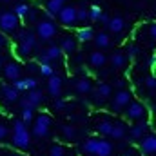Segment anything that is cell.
Wrapping results in <instances>:
<instances>
[{
	"mask_svg": "<svg viewBox=\"0 0 156 156\" xmlns=\"http://www.w3.org/2000/svg\"><path fill=\"white\" fill-rule=\"evenodd\" d=\"M18 24H20V18L13 11H4L0 15V31L2 33H7V35L15 33L16 27H18Z\"/></svg>",
	"mask_w": 156,
	"mask_h": 156,
	"instance_id": "6da1fadb",
	"label": "cell"
},
{
	"mask_svg": "<svg viewBox=\"0 0 156 156\" xmlns=\"http://www.w3.org/2000/svg\"><path fill=\"white\" fill-rule=\"evenodd\" d=\"M56 35V26L53 20H40L37 24V38L42 42H49Z\"/></svg>",
	"mask_w": 156,
	"mask_h": 156,
	"instance_id": "7a4b0ae2",
	"label": "cell"
},
{
	"mask_svg": "<svg viewBox=\"0 0 156 156\" xmlns=\"http://www.w3.org/2000/svg\"><path fill=\"white\" fill-rule=\"evenodd\" d=\"M51 123H53V120H51L49 115H45V113H42L40 116H37L35 118V125H33V133H35V136H38V138H45V136L49 134Z\"/></svg>",
	"mask_w": 156,
	"mask_h": 156,
	"instance_id": "3957f363",
	"label": "cell"
},
{
	"mask_svg": "<svg viewBox=\"0 0 156 156\" xmlns=\"http://www.w3.org/2000/svg\"><path fill=\"white\" fill-rule=\"evenodd\" d=\"M125 111H123V115L127 120H142V118L145 116V105L144 104H140V102H129L125 107H123Z\"/></svg>",
	"mask_w": 156,
	"mask_h": 156,
	"instance_id": "277c9868",
	"label": "cell"
},
{
	"mask_svg": "<svg viewBox=\"0 0 156 156\" xmlns=\"http://www.w3.org/2000/svg\"><path fill=\"white\" fill-rule=\"evenodd\" d=\"M131 100H133L131 91H127V89H120L118 93H115V98H113L111 107H113V111H122V109L131 102Z\"/></svg>",
	"mask_w": 156,
	"mask_h": 156,
	"instance_id": "5b68a950",
	"label": "cell"
},
{
	"mask_svg": "<svg viewBox=\"0 0 156 156\" xmlns=\"http://www.w3.org/2000/svg\"><path fill=\"white\" fill-rule=\"evenodd\" d=\"M56 16L60 18V22L64 26H75V22H76V7L75 5H64L58 11Z\"/></svg>",
	"mask_w": 156,
	"mask_h": 156,
	"instance_id": "8992f818",
	"label": "cell"
},
{
	"mask_svg": "<svg viewBox=\"0 0 156 156\" xmlns=\"http://www.w3.org/2000/svg\"><path fill=\"white\" fill-rule=\"evenodd\" d=\"M13 145L16 149H29V145H31V134L27 133V129L13 133Z\"/></svg>",
	"mask_w": 156,
	"mask_h": 156,
	"instance_id": "52a82bcc",
	"label": "cell"
},
{
	"mask_svg": "<svg viewBox=\"0 0 156 156\" xmlns=\"http://www.w3.org/2000/svg\"><path fill=\"white\" fill-rule=\"evenodd\" d=\"M154 149H156V138L154 134H144L140 138V151L144 153L145 156H153L154 154Z\"/></svg>",
	"mask_w": 156,
	"mask_h": 156,
	"instance_id": "ba28073f",
	"label": "cell"
},
{
	"mask_svg": "<svg viewBox=\"0 0 156 156\" xmlns=\"http://www.w3.org/2000/svg\"><path fill=\"white\" fill-rule=\"evenodd\" d=\"M113 96V87L109 83H100L94 89V102L96 104H104L105 100H109Z\"/></svg>",
	"mask_w": 156,
	"mask_h": 156,
	"instance_id": "9c48e42d",
	"label": "cell"
},
{
	"mask_svg": "<svg viewBox=\"0 0 156 156\" xmlns=\"http://www.w3.org/2000/svg\"><path fill=\"white\" fill-rule=\"evenodd\" d=\"M47 91H49V94L53 98H58L60 93H62V78L51 75L49 76V82H47Z\"/></svg>",
	"mask_w": 156,
	"mask_h": 156,
	"instance_id": "30bf717a",
	"label": "cell"
},
{
	"mask_svg": "<svg viewBox=\"0 0 156 156\" xmlns=\"http://www.w3.org/2000/svg\"><path fill=\"white\" fill-rule=\"evenodd\" d=\"M4 76L7 78V80H16V78H20V73H22V67L16 64V62H9V64H5L4 67Z\"/></svg>",
	"mask_w": 156,
	"mask_h": 156,
	"instance_id": "8fae6325",
	"label": "cell"
},
{
	"mask_svg": "<svg viewBox=\"0 0 156 156\" xmlns=\"http://www.w3.org/2000/svg\"><path fill=\"white\" fill-rule=\"evenodd\" d=\"M111 154H113V145H111V142H107V140H98L93 156H111Z\"/></svg>",
	"mask_w": 156,
	"mask_h": 156,
	"instance_id": "7c38bea8",
	"label": "cell"
},
{
	"mask_svg": "<svg viewBox=\"0 0 156 156\" xmlns=\"http://www.w3.org/2000/svg\"><path fill=\"white\" fill-rule=\"evenodd\" d=\"M20 91L18 89H15L13 85H4L2 87V98L7 102V104H15V102H18V94Z\"/></svg>",
	"mask_w": 156,
	"mask_h": 156,
	"instance_id": "4fadbf2b",
	"label": "cell"
},
{
	"mask_svg": "<svg viewBox=\"0 0 156 156\" xmlns=\"http://www.w3.org/2000/svg\"><path fill=\"white\" fill-rule=\"evenodd\" d=\"M107 27H109V31H111L113 35H118V33H122V31L125 29V20H123L122 16H113V18H109Z\"/></svg>",
	"mask_w": 156,
	"mask_h": 156,
	"instance_id": "5bb4252c",
	"label": "cell"
},
{
	"mask_svg": "<svg viewBox=\"0 0 156 156\" xmlns=\"http://www.w3.org/2000/svg\"><path fill=\"white\" fill-rule=\"evenodd\" d=\"M105 62H107V56H105L100 49H96V51H93V53L89 55V64H91L93 67H104Z\"/></svg>",
	"mask_w": 156,
	"mask_h": 156,
	"instance_id": "9a60e30c",
	"label": "cell"
},
{
	"mask_svg": "<svg viewBox=\"0 0 156 156\" xmlns=\"http://www.w3.org/2000/svg\"><path fill=\"white\" fill-rule=\"evenodd\" d=\"M66 5V0H47L45 4V9H47V15L49 18H55L58 15V11Z\"/></svg>",
	"mask_w": 156,
	"mask_h": 156,
	"instance_id": "2e32d148",
	"label": "cell"
},
{
	"mask_svg": "<svg viewBox=\"0 0 156 156\" xmlns=\"http://www.w3.org/2000/svg\"><path fill=\"white\" fill-rule=\"evenodd\" d=\"M147 129H149V123H147V122H138L136 125H133V127H131L129 134H131V138L140 140V138L145 134V131H147Z\"/></svg>",
	"mask_w": 156,
	"mask_h": 156,
	"instance_id": "e0dca14e",
	"label": "cell"
},
{
	"mask_svg": "<svg viewBox=\"0 0 156 156\" xmlns=\"http://www.w3.org/2000/svg\"><path fill=\"white\" fill-rule=\"evenodd\" d=\"M75 89H76V93H80V94L91 93V91H93L91 80H89V78H78L76 82H75Z\"/></svg>",
	"mask_w": 156,
	"mask_h": 156,
	"instance_id": "ac0fdd59",
	"label": "cell"
},
{
	"mask_svg": "<svg viewBox=\"0 0 156 156\" xmlns=\"http://www.w3.org/2000/svg\"><path fill=\"white\" fill-rule=\"evenodd\" d=\"M113 120H109V118H104V120H100L98 123H96V131L102 134V136H109L111 134V129H113Z\"/></svg>",
	"mask_w": 156,
	"mask_h": 156,
	"instance_id": "d6986e66",
	"label": "cell"
},
{
	"mask_svg": "<svg viewBox=\"0 0 156 156\" xmlns=\"http://www.w3.org/2000/svg\"><path fill=\"white\" fill-rule=\"evenodd\" d=\"M125 134H127V127H125L123 122H116V123H113V129H111V134H109V136H113L115 140H122Z\"/></svg>",
	"mask_w": 156,
	"mask_h": 156,
	"instance_id": "ffe728a7",
	"label": "cell"
},
{
	"mask_svg": "<svg viewBox=\"0 0 156 156\" xmlns=\"http://www.w3.org/2000/svg\"><path fill=\"white\" fill-rule=\"evenodd\" d=\"M93 40H94V44H96L98 49H105V47L111 45V37H109V33H98V35L93 37Z\"/></svg>",
	"mask_w": 156,
	"mask_h": 156,
	"instance_id": "44dd1931",
	"label": "cell"
},
{
	"mask_svg": "<svg viewBox=\"0 0 156 156\" xmlns=\"http://www.w3.org/2000/svg\"><path fill=\"white\" fill-rule=\"evenodd\" d=\"M27 100L37 107L38 104L44 102V94H42V91H38L37 87H35V89H27Z\"/></svg>",
	"mask_w": 156,
	"mask_h": 156,
	"instance_id": "7402d4cb",
	"label": "cell"
},
{
	"mask_svg": "<svg viewBox=\"0 0 156 156\" xmlns=\"http://www.w3.org/2000/svg\"><path fill=\"white\" fill-rule=\"evenodd\" d=\"M60 49H62V53H67V55L75 53L76 51V40L71 38V37H66L64 42H62V45H60Z\"/></svg>",
	"mask_w": 156,
	"mask_h": 156,
	"instance_id": "603a6c76",
	"label": "cell"
},
{
	"mask_svg": "<svg viewBox=\"0 0 156 156\" xmlns=\"http://www.w3.org/2000/svg\"><path fill=\"white\" fill-rule=\"evenodd\" d=\"M125 62H127V56H125L123 53H113V56H111V66H113L115 69H122V67L125 66Z\"/></svg>",
	"mask_w": 156,
	"mask_h": 156,
	"instance_id": "cb8c5ba5",
	"label": "cell"
},
{
	"mask_svg": "<svg viewBox=\"0 0 156 156\" xmlns=\"http://www.w3.org/2000/svg\"><path fill=\"white\" fill-rule=\"evenodd\" d=\"M93 37H94V33L89 27H82V29H78V33H76V38L80 42H89V40H93Z\"/></svg>",
	"mask_w": 156,
	"mask_h": 156,
	"instance_id": "d4e9b609",
	"label": "cell"
},
{
	"mask_svg": "<svg viewBox=\"0 0 156 156\" xmlns=\"http://www.w3.org/2000/svg\"><path fill=\"white\" fill-rule=\"evenodd\" d=\"M44 53H45L51 60H58V58L62 56V49H60V45H49Z\"/></svg>",
	"mask_w": 156,
	"mask_h": 156,
	"instance_id": "484cf974",
	"label": "cell"
},
{
	"mask_svg": "<svg viewBox=\"0 0 156 156\" xmlns=\"http://www.w3.org/2000/svg\"><path fill=\"white\" fill-rule=\"evenodd\" d=\"M29 5L27 4H16L15 5V9H13V13L18 16V18H24V16H27V13H29Z\"/></svg>",
	"mask_w": 156,
	"mask_h": 156,
	"instance_id": "4316f807",
	"label": "cell"
},
{
	"mask_svg": "<svg viewBox=\"0 0 156 156\" xmlns=\"http://www.w3.org/2000/svg\"><path fill=\"white\" fill-rule=\"evenodd\" d=\"M33 49H35V47H31V45H29L27 42H24V40H20V44H18V47H16V51H18L20 56H29Z\"/></svg>",
	"mask_w": 156,
	"mask_h": 156,
	"instance_id": "83f0119b",
	"label": "cell"
},
{
	"mask_svg": "<svg viewBox=\"0 0 156 156\" xmlns=\"http://www.w3.org/2000/svg\"><path fill=\"white\" fill-rule=\"evenodd\" d=\"M20 40H24V42H27L31 47H35L38 38H37V35H35V33H29V31H27V33H22V35H20Z\"/></svg>",
	"mask_w": 156,
	"mask_h": 156,
	"instance_id": "f1b7e54d",
	"label": "cell"
},
{
	"mask_svg": "<svg viewBox=\"0 0 156 156\" xmlns=\"http://www.w3.org/2000/svg\"><path fill=\"white\" fill-rule=\"evenodd\" d=\"M62 133H64V136H66L67 140H73V138L76 136V129H75L73 125H62Z\"/></svg>",
	"mask_w": 156,
	"mask_h": 156,
	"instance_id": "f546056e",
	"label": "cell"
},
{
	"mask_svg": "<svg viewBox=\"0 0 156 156\" xmlns=\"http://www.w3.org/2000/svg\"><path fill=\"white\" fill-rule=\"evenodd\" d=\"M96 138H89L85 144H83V153H87V154H93L94 153V147H96Z\"/></svg>",
	"mask_w": 156,
	"mask_h": 156,
	"instance_id": "4dcf8cb0",
	"label": "cell"
},
{
	"mask_svg": "<svg viewBox=\"0 0 156 156\" xmlns=\"http://www.w3.org/2000/svg\"><path fill=\"white\" fill-rule=\"evenodd\" d=\"M76 20H80V22L89 20V9L87 7H76Z\"/></svg>",
	"mask_w": 156,
	"mask_h": 156,
	"instance_id": "1f68e13d",
	"label": "cell"
},
{
	"mask_svg": "<svg viewBox=\"0 0 156 156\" xmlns=\"http://www.w3.org/2000/svg\"><path fill=\"white\" fill-rule=\"evenodd\" d=\"M100 15H102L100 5H91V7H89V20H98Z\"/></svg>",
	"mask_w": 156,
	"mask_h": 156,
	"instance_id": "d6a6232c",
	"label": "cell"
},
{
	"mask_svg": "<svg viewBox=\"0 0 156 156\" xmlns=\"http://www.w3.org/2000/svg\"><path fill=\"white\" fill-rule=\"evenodd\" d=\"M38 71H40L42 76H51V75H53V67H51V64H40Z\"/></svg>",
	"mask_w": 156,
	"mask_h": 156,
	"instance_id": "836d02e7",
	"label": "cell"
},
{
	"mask_svg": "<svg viewBox=\"0 0 156 156\" xmlns=\"http://www.w3.org/2000/svg\"><path fill=\"white\" fill-rule=\"evenodd\" d=\"M22 120H24L26 123H31V122H33V109H31V107L22 109Z\"/></svg>",
	"mask_w": 156,
	"mask_h": 156,
	"instance_id": "e575fe53",
	"label": "cell"
},
{
	"mask_svg": "<svg viewBox=\"0 0 156 156\" xmlns=\"http://www.w3.org/2000/svg\"><path fill=\"white\" fill-rule=\"evenodd\" d=\"M24 80H26V91H27V89H35V87H38V80H37V78L29 76V78H24Z\"/></svg>",
	"mask_w": 156,
	"mask_h": 156,
	"instance_id": "d590c367",
	"label": "cell"
},
{
	"mask_svg": "<svg viewBox=\"0 0 156 156\" xmlns=\"http://www.w3.org/2000/svg\"><path fill=\"white\" fill-rule=\"evenodd\" d=\"M49 156H66V151H64V147H60V145H55V147H51Z\"/></svg>",
	"mask_w": 156,
	"mask_h": 156,
	"instance_id": "8d00e7d4",
	"label": "cell"
},
{
	"mask_svg": "<svg viewBox=\"0 0 156 156\" xmlns=\"http://www.w3.org/2000/svg\"><path fill=\"white\" fill-rule=\"evenodd\" d=\"M13 87L18 89V91H24V89H26V80H24V78H16V80H13Z\"/></svg>",
	"mask_w": 156,
	"mask_h": 156,
	"instance_id": "74e56055",
	"label": "cell"
},
{
	"mask_svg": "<svg viewBox=\"0 0 156 156\" xmlns=\"http://www.w3.org/2000/svg\"><path fill=\"white\" fill-rule=\"evenodd\" d=\"M26 125H27V123H26L24 120H16V122H15V125H13V133H16V131H24V129H27Z\"/></svg>",
	"mask_w": 156,
	"mask_h": 156,
	"instance_id": "f35d334b",
	"label": "cell"
},
{
	"mask_svg": "<svg viewBox=\"0 0 156 156\" xmlns=\"http://www.w3.org/2000/svg\"><path fill=\"white\" fill-rule=\"evenodd\" d=\"M145 87H147L149 91H154V87H156V80H154V76H153V75L145 78Z\"/></svg>",
	"mask_w": 156,
	"mask_h": 156,
	"instance_id": "ab89813d",
	"label": "cell"
},
{
	"mask_svg": "<svg viewBox=\"0 0 156 156\" xmlns=\"http://www.w3.org/2000/svg\"><path fill=\"white\" fill-rule=\"evenodd\" d=\"M127 53H129V55H127V56H129V60H134V58L138 56V53H140V49H138L136 45H131Z\"/></svg>",
	"mask_w": 156,
	"mask_h": 156,
	"instance_id": "60d3db41",
	"label": "cell"
},
{
	"mask_svg": "<svg viewBox=\"0 0 156 156\" xmlns=\"http://www.w3.org/2000/svg\"><path fill=\"white\" fill-rule=\"evenodd\" d=\"M20 105H22V109H26V107H31V109H35V105H33V104H31V102L27 100V96L20 100Z\"/></svg>",
	"mask_w": 156,
	"mask_h": 156,
	"instance_id": "b9f144b4",
	"label": "cell"
},
{
	"mask_svg": "<svg viewBox=\"0 0 156 156\" xmlns=\"http://www.w3.org/2000/svg\"><path fill=\"white\" fill-rule=\"evenodd\" d=\"M7 134H9V129H7L4 123H0V140H4Z\"/></svg>",
	"mask_w": 156,
	"mask_h": 156,
	"instance_id": "7bdbcfd3",
	"label": "cell"
},
{
	"mask_svg": "<svg viewBox=\"0 0 156 156\" xmlns=\"http://www.w3.org/2000/svg\"><path fill=\"white\" fill-rule=\"evenodd\" d=\"M49 62H51V58H49L45 53H42V55L38 56V64H49Z\"/></svg>",
	"mask_w": 156,
	"mask_h": 156,
	"instance_id": "ee69618b",
	"label": "cell"
},
{
	"mask_svg": "<svg viewBox=\"0 0 156 156\" xmlns=\"http://www.w3.org/2000/svg\"><path fill=\"white\" fill-rule=\"evenodd\" d=\"M98 22H100V24H104V26H107V22H109V16H107L105 13H102V15L98 16Z\"/></svg>",
	"mask_w": 156,
	"mask_h": 156,
	"instance_id": "f6af8a7d",
	"label": "cell"
},
{
	"mask_svg": "<svg viewBox=\"0 0 156 156\" xmlns=\"http://www.w3.org/2000/svg\"><path fill=\"white\" fill-rule=\"evenodd\" d=\"M55 107H56V109H64V107H66V104H64V100H60V96L55 98Z\"/></svg>",
	"mask_w": 156,
	"mask_h": 156,
	"instance_id": "bcb514c9",
	"label": "cell"
},
{
	"mask_svg": "<svg viewBox=\"0 0 156 156\" xmlns=\"http://www.w3.org/2000/svg\"><path fill=\"white\" fill-rule=\"evenodd\" d=\"M149 35H151V38H154V37H156V27H154V24H151V26H149Z\"/></svg>",
	"mask_w": 156,
	"mask_h": 156,
	"instance_id": "7dc6e473",
	"label": "cell"
},
{
	"mask_svg": "<svg viewBox=\"0 0 156 156\" xmlns=\"http://www.w3.org/2000/svg\"><path fill=\"white\" fill-rule=\"evenodd\" d=\"M154 64H156L154 56H149V67H151V69H154Z\"/></svg>",
	"mask_w": 156,
	"mask_h": 156,
	"instance_id": "c3c4849f",
	"label": "cell"
},
{
	"mask_svg": "<svg viewBox=\"0 0 156 156\" xmlns=\"http://www.w3.org/2000/svg\"><path fill=\"white\" fill-rule=\"evenodd\" d=\"M27 69H29V71H35V69H37V64H35V62H29V64H27Z\"/></svg>",
	"mask_w": 156,
	"mask_h": 156,
	"instance_id": "681fc988",
	"label": "cell"
},
{
	"mask_svg": "<svg viewBox=\"0 0 156 156\" xmlns=\"http://www.w3.org/2000/svg\"><path fill=\"white\" fill-rule=\"evenodd\" d=\"M2 45H5V37L0 33V47H2Z\"/></svg>",
	"mask_w": 156,
	"mask_h": 156,
	"instance_id": "f907efd6",
	"label": "cell"
},
{
	"mask_svg": "<svg viewBox=\"0 0 156 156\" xmlns=\"http://www.w3.org/2000/svg\"><path fill=\"white\" fill-rule=\"evenodd\" d=\"M4 67V60H2V56H0V69Z\"/></svg>",
	"mask_w": 156,
	"mask_h": 156,
	"instance_id": "816d5d0a",
	"label": "cell"
},
{
	"mask_svg": "<svg viewBox=\"0 0 156 156\" xmlns=\"http://www.w3.org/2000/svg\"><path fill=\"white\" fill-rule=\"evenodd\" d=\"M2 2H5V4H7V2H11V0H2Z\"/></svg>",
	"mask_w": 156,
	"mask_h": 156,
	"instance_id": "f5cc1de1",
	"label": "cell"
},
{
	"mask_svg": "<svg viewBox=\"0 0 156 156\" xmlns=\"http://www.w3.org/2000/svg\"><path fill=\"white\" fill-rule=\"evenodd\" d=\"M9 156H20V154H9Z\"/></svg>",
	"mask_w": 156,
	"mask_h": 156,
	"instance_id": "db71d44e",
	"label": "cell"
}]
</instances>
